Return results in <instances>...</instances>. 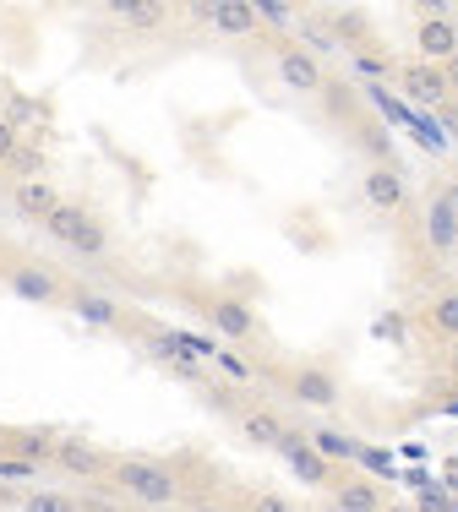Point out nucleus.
I'll return each instance as SVG.
<instances>
[{
    "label": "nucleus",
    "instance_id": "1",
    "mask_svg": "<svg viewBox=\"0 0 458 512\" xmlns=\"http://www.w3.org/2000/svg\"><path fill=\"white\" fill-rule=\"evenodd\" d=\"M104 485L131 507L148 512H170L175 502H186V480H180V463L170 458H115Z\"/></svg>",
    "mask_w": 458,
    "mask_h": 512
},
{
    "label": "nucleus",
    "instance_id": "2",
    "mask_svg": "<svg viewBox=\"0 0 458 512\" xmlns=\"http://www.w3.org/2000/svg\"><path fill=\"white\" fill-rule=\"evenodd\" d=\"M0 284L28 306H71V284L28 251H0Z\"/></svg>",
    "mask_w": 458,
    "mask_h": 512
},
{
    "label": "nucleus",
    "instance_id": "3",
    "mask_svg": "<svg viewBox=\"0 0 458 512\" xmlns=\"http://www.w3.org/2000/svg\"><path fill=\"white\" fill-rule=\"evenodd\" d=\"M186 300L202 311V322L224 338V344H257L262 316L246 295H224V289H186Z\"/></svg>",
    "mask_w": 458,
    "mask_h": 512
},
{
    "label": "nucleus",
    "instance_id": "4",
    "mask_svg": "<svg viewBox=\"0 0 458 512\" xmlns=\"http://www.w3.org/2000/svg\"><path fill=\"white\" fill-rule=\"evenodd\" d=\"M39 229L55 240V246H66V251H77V256H104V251H110V224H104L88 202H71L66 197Z\"/></svg>",
    "mask_w": 458,
    "mask_h": 512
},
{
    "label": "nucleus",
    "instance_id": "5",
    "mask_svg": "<svg viewBox=\"0 0 458 512\" xmlns=\"http://www.w3.org/2000/svg\"><path fill=\"white\" fill-rule=\"evenodd\" d=\"M279 387L289 393V404L300 409H339L344 404V376L333 360H295L279 371Z\"/></svg>",
    "mask_w": 458,
    "mask_h": 512
},
{
    "label": "nucleus",
    "instance_id": "6",
    "mask_svg": "<svg viewBox=\"0 0 458 512\" xmlns=\"http://www.w3.org/2000/svg\"><path fill=\"white\" fill-rule=\"evenodd\" d=\"M409 17H415V60H426V66H448V60L458 55L453 6H442V0H420Z\"/></svg>",
    "mask_w": 458,
    "mask_h": 512
},
{
    "label": "nucleus",
    "instance_id": "7",
    "mask_svg": "<svg viewBox=\"0 0 458 512\" xmlns=\"http://www.w3.org/2000/svg\"><path fill=\"white\" fill-rule=\"evenodd\" d=\"M273 71H279V82L295 99H317V93L328 88V66L295 39H273Z\"/></svg>",
    "mask_w": 458,
    "mask_h": 512
},
{
    "label": "nucleus",
    "instance_id": "8",
    "mask_svg": "<svg viewBox=\"0 0 458 512\" xmlns=\"http://www.w3.org/2000/svg\"><path fill=\"white\" fill-rule=\"evenodd\" d=\"M110 463L115 453H104L99 442H88V436H55V447H50V463L44 469H55V474H66V480H99L104 485V474H110Z\"/></svg>",
    "mask_w": 458,
    "mask_h": 512
},
{
    "label": "nucleus",
    "instance_id": "9",
    "mask_svg": "<svg viewBox=\"0 0 458 512\" xmlns=\"http://www.w3.org/2000/svg\"><path fill=\"white\" fill-rule=\"evenodd\" d=\"M186 17L197 22V28L219 33V39H251L257 22H262L251 0H202V6H186Z\"/></svg>",
    "mask_w": 458,
    "mask_h": 512
},
{
    "label": "nucleus",
    "instance_id": "10",
    "mask_svg": "<svg viewBox=\"0 0 458 512\" xmlns=\"http://www.w3.org/2000/svg\"><path fill=\"white\" fill-rule=\"evenodd\" d=\"M393 82H399V93H404L409 104H420V109H448V104H453L448 71H442V66H426V60H399Z\"/></svg>",
    "mask_w": 458,
    "mask_h": 512
},
{
    "label": "nucleus",
    "instance_id": "11",
    "mask_svg": "<svg viewBox=\"0 0 458 512\" xmlns=\"http://www.w3.org/2000/svg\"><path fill=\"white\" fill-rule=\"evenodd\" d=\"M279 458L289 463V474H295V480L306 485V491H328L333 474H339L328 458L317 453V447H311V436H306V431H295V425H289V436L279 442Z\"/></svg>",
    "mask_w": 458,
    "mask_h": 512
},
{
    "label": "nucleus",
    "instance_id": "12",
    "mask_svg": "<svg viewBox=\"0 0 458 512\" xmlns=\"http://www.w3.org/2000/svg\"><path fill=\"white\" fill-rule=\"evenodd\" d=\"M0 191H6L11 213L28 218V224H44V218H50L55 207L66 202V191H60L50 175H44V180H0Z\"/></svg>",
    "mask_w": 458,
    "mask_h": 512
},
{
    "label": "nucleus",
    "instance_id": "13",
    "mask_svg": "<svg viewBox=\"0 0 458 512\" xmlns=\"http://www.w3.org/2000/svg\"><path fill=\"white\" fill-rule=\"evenodd\" d=\"M235 431L246 436L251 447H262V453H279V442L289 436V420L273 404H235Z\"/></svg>",
    "mask_w": 458,
    "mask_h": 512
},
{
    "label": "nucleus",
    "instance_id": "14",
    "mask_svg": "<svg viewBox=\"0 0 458 512\" xmlns=\"http://www.w3.org/2000/svg\"><path fill=\"white\" fill-rule=\"evenodd\" d=\"M360 191H366L371 213H382V218H404L409 213V186H404V175L393 164H371L366 175H360Z\"/></svg>",
    "mask_w": 458,
    "mask_h": 512
},
{
    "label": "nucleus",
    "instance_id": "15",
    "mask_svg": "<svg viewBox=\"0 0 458 512\" xmlns=\"http://www.w3.org/2000/svg\"><path fill=\"white\" fill-rule=\"evenodd\" d=\"M328 496H333V512H382L388 507V491H382L377 480H366V474H355V469L333 474Z\"/></svg>",
    "mask_w": 458,
    "mask_h": 512
},
{
    "label": "nucleus",
    "instance_id": "16",
    "mask_svg": "<svg viewBox=\"0 0 458 512\" xmlns=\"http://www.w3.org/2000/svg\"><path fill=\"white\" fill-rule=\"evenodd\" d=\"M170 17H175V6H164V0H110L104 6V22L120 33H159Z\"/></svg>",
    "mask_w": 458,
    "mask_h": 512
},
{
    "label": "nucleus",
    "instance_id": "17",
    "mask_svg": "<svg viewBox=\"0 0 458 512\" xmlns=\"http://www.w3.org/2000/svg\"><path fill=\"white\" fill-rule=\"evenodd\" d=\"M322 22H328L333 44H344V50H360V44H371V17H366V11L333 6V11H322Z\"/></svg>",
    "mask_w": 458,
    "mask_h": 512
},
{
    "label": "nucleus",
    "instance_id": "18",
    "mask_svg": "<svg viewBox=\"0 0 458 512\" xmlns=\"http://www.w3.org/2000/svg\"><path fill=\"white\" fill-rule=\"evenodd\" d=\"M420 327H426L437 344H458V289H442L426 306V316H420Z\"/></svg>",
    "mask_w": 458,
    "mask_h": 512
},
{
    "label": "nucleus",
    "instance_id": "19",
    "mask_svg": "<svg viewBox=\"0 0 458 512\" xmlns=\"http://www.w3.org/2000/svg\"><path fill=\"white\" fill-rule=\"evenodd\" d=\"M44 175H50V158L39 148H28V142H22V148L6 158V169H0V180H44Z\"/></svg>",
    "mask_w": 458,
    "mask_h": 512
},
{
    "label": "nucleus",
    "instance_id": "20",
    "mask_svg": "<svg viewBox=\"0 0 458 512\" xmlns=\"http://www.w3.org/2000/svg\"><path fill=\"white\" fill-rule=\"evenodd\" d=\"M17 512H82V496H71V491H22Z\"/></svg>",
    "mask_w": 458,
    "mask_h": 512
},
{
    "label": "nucleus",
    "instance_id": "21",
    "mask_svg": "<svg viewBox=\"0 0 458 512\" xmlns=\"http://www.w3.org/2000/svg\"><path fill=\"white\" fill-rule=\"evenodd\" d=\"M349 60H355V71H360V77H393V71H399V60H393V50H382L377 39H371V44H360V50H349Z\"/></svg>",
    "mask_w": 458,
    "mask_h": 512
},
{
    "label": "nucleus",
    "instance_id": "22",
    "mask_svg": "<svg viewBox=\"0 0 458 512\" xmlns=\"http://www.w3.org/2000/svg\"><path fill=\"white\" fill-rule=\"evenodd\" d=\"M240 507H246V512H306V507L284 502L279 491H262V485H251V491H240Z\"/></svg>",
    "mask_w": 458,
    "mask_h": 512
},
{
    "label": "nucleus",
    "instance_id": "23",
    "mask_svg": "<svg viewBox=\"0 0 458 512\" xmlns=\"http://www.w3.org/2000/svg\"><path fill=\"white\" fill-rule=\"evenodd\" d=\"M22 148V137H17V126H11L6 115H0V169H6V158Z\"/></svg>",
    "mask_w": 458,
    "mask_h": 512
},
{
    "label": "nucleus",
    "instance_id": "24",
    "mask_svg": "<svg viewBox=\"0 0 458 512\" xmlns=\"http://www.w3.org/2000/svg\"><path fill=\"white\" fill-rule=\"evenodd\" d=\"M442 480H448V491H453V502H458V458L448 463V469H442Z\"/></svg>",
    "mask_w": 458,
    "mask_h": 512
},
{
    "label": "nucleus",
    "instance_id": "25",
    "mask_svg": "<svg viewBox=\"0 0 458 512\" xmlns=\"http://www.w3.org/2000/svg\"><path fill=\"white\" fill-rule=\"evenodd\" d=\"M442 71H448V88H453V99H458V55L448 60V66H442Z\"/></svg>",
    "mask_w": 458,
    "mask_h": 512
},
{
    "label": "nucleus",
    "instance_id": "26",
    "mask_svg": "<svg viewBox=\"0 0 458 512\" xmlns=\"http://www.w3.org/2000/svg\"><path fill=\"white\" fill-rule=\"evenodd\" d=\"M448 371H453V387H458V344H453V360H448Z\"/></svg>",
    "mask_w": 458,
    "mask_h": 512
},
{
    "label": "nucleus",
    "instance_id": "27",
    "mask_svg": "<svg viewBox=\"0 0 458 512\" xmlns=\"http://www.w3.org/2000/svg\"><path fill=\"white\" fill-rule=\"evenodd\" d=\"M448 512H458V502H448Z\"/></svg>",
    "mask_w": 458,
    "mask_h": 512
},
{
    "label": "nucleus",
    "instance_id": "28",
    "mask_svg": "<svg viewBox=\"0 0 458 512\" xmlns=\"http://www.w3.org/2000/svg\"><path fill=\"white\" fill-rule=\"evenodd\" d=\"M170 512H175V507H170Z\"/></svg>",
    "mask_w": 458,
    "mask_h": 512
}]
</instances>
